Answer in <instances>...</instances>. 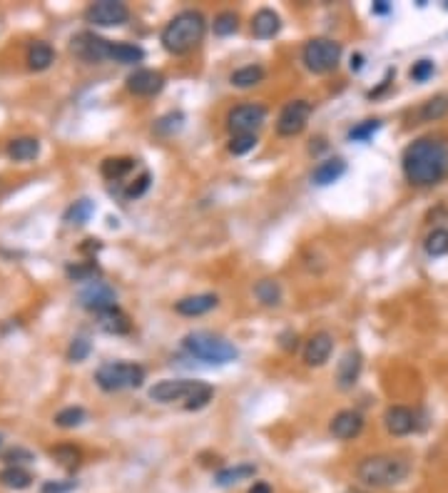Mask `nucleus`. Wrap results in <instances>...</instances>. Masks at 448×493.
<instances>
[{
    "label": "nucleus",
    "instance_id": "obj_36",
    "mask_svg": "<svg viewBox=\"0 0 448 493\" xmlns=\"http://www.w3.org/2000/svg\"><path fill=\"white\" fill-rule=\"evenodd\" d=\"M426 252H429L431 257H444L448 254V229L444 227H439V229H434V232L426 237Z\"/></svg>",
    "mask_w": 448,
    "mask_h": 493
},
{
    "label": "nucleus",
    "instance_id": "obj_45",
    "mask_svg": "<svg viewBox=\"0 0 448 493\" xmlns=\"http://www.w3.org/2000/svg\"><path fill=\"white\" fill-rule=\"evenodd\" d=\"M372 10H374L376 15H386V13H389V10H391V5H389V0H376Z\"/></svg>",
    "mask_w": 448,
    "mask_h": 493
},
{
    "label": "nucleus",
    "instance_id": "obj_38",
    "mask_svg": "<svg viewBox=\"0 0 448 493\" xmlns=\"http://www.w3.org/2000/svg\"><path fill=\"white\" fill-rule=\"evenodd\" d=\"M227 147H229L232 155H247L257 147V135H232Z\"/></svg>",
    "mask_w": 448,
    "mask_h": 493
},
{
    "label": "nucleus",
    "instance_id": "obj_46",
    "mask_svg": "<svg viewBox=\"0 0 448 493\" xmlns=\"http://www.w3.org/2000/svg\"><path fill=\"white\" fill-rule=\"evenodd\" d=\"M282 339H284V342H282V347H284V349H297V334H284V337H282Z\"/></svg>",
    "mask_w": 448,
    "mask_h": 493
},
{
    "label": "nucleus",
    "instance_id": "obj_4",
    "mask_svg": "<svg viewBox=\"0 0 448 493\" xmlns=\"http://www.w3.org/2000/svg\"><path fill=\"white\" fill-rule=\"evenodd\" d=\"M149 399L154 404H174L184 402L187 411L204 409L214 397V389L204 382H189V379H164L149 387Z\"/></svg>",
    "mask_w": 448,
    "mask_h": 493
},
{
    "label": "nucleus",
    "instance_id": "obj_40",
    "mask_svg": "<svg viewBox=\"0 0 448 493\" xmlns=\"http://www.w3.org/2000/svg\"><path fill=\"white\" fill-rule=\"evenodd\" d=\"M3 461L8 466H20V464H30L33 459V454H30L28 449H20V446H15V449H8L3 454Z\"/></svg>",
    "mask_w": 448,
    "mask_h": 493
},
{
    "label": "nucleus",
    "instance_id": "obj_18",
    "mask_svg": "<svg viewBox=\"0 0 448 493\" xmlns=\"http://www.w3.org/2000/svg\"><path fill=\"white\" fill-rule=\"evenodd\" d=\"M219 304L217 294H194V297H184L174 304V312L182 317H202L207 312H212Z\"/></svg>",
    "mask_w": 448,
    "mask_h": 493
},
{
    "label": "nucleus",
    "instance_id": "obj_15",
    "mask_svg": "<svg viewBox=\"0 0 448 493\" xmlns=\"http://www.w3.org/2000/svg\"><path fill=\"white\" fill-rule=\"evenodd\" d=\"M334 352V337L329 332H317L304 347V362L309 367H324Z\"/></svg>",
    "mask_w": 448,
    "mask_h": 493
},
{
    "label": "nucleus",
    "instance_id": "obj_42",
    "mask_svg": "<svg viewBox=\"0 0 448 493\" xmlns=\"http://www.w3.org/2000/svg\"><path fill=\"white\" fill-rule=\"evenodd\" d=\"M77 489V481L68 479V481H45L43 484V493H73Z\"/></svg>",
    "mask_w": 448,
    "mask_h": 493
},
{
    "label": "nucleus",
    "instance_id": "obj_2",
    "mask_svg": "<svg viewBox=\"0 0 448 493\" xmlns=\"http://www.w3.org/2000/svg\"><path fill=\"white\" fill-rule=\"evenodd\" d=\"M204 33H207V18L199 10H182L164 25L159 43L167 53L184 55L202 43Z\"/></svg>",
    "mask_w": 448,
    "mask_h": 493
},
{
    "label": "nucleus",
    "instance_id": "obj_30",
    "mask_svg": "<svg viewBox=\"0 0 448 493\" xmlns=\"http://www.w3.org/2000/svg\"><path fill=\"white\" fill-rule=\"evenodd\" d=\"M446 115H448V95H434L431 100H426L419 110V117L424 122H436Z\"/></svg>",
    "mask_w": 448,
    "mask_h": 493
},
{
    "label": "nucleus",
    "instance_id": "obj_6",
    "mask_svg": "<svg viewBox=\"0 0 448 493\" xmlns=\"http://www.w3.org/2000/svg\"><path fill=\"white\" fill-rule=\"evenodd\" d=\"M95 382L105 392H122V389H137L145 384V369L132 362H110L102 364L95 372Z\"/></svg>",
    "mask_w": 448,
    "mask_h": 493
},
{
    "label": "nucleus",
    "instance_id": "obj_29",
    "mask_svg": "<svg viewBox=\"0 0 448 493\" xmlns=\"http://www.w3.org/2000/svg\"><path fill=\"white\" fill-rule=\"evenodd\" d=\"M254 297L264 307H279L282 304V287L277 279H262L254 287Z\"/></svg>",
    "mask_w": 448,
    "mask_h": 493
},
{
    "label": "nucleus",
    "instance_id": "obj_17",
    "mask_svg": "<svg viewBox=\"0 0 448 493\" xmlns=\"http://www.w3.org/2000/svg\"><path fill=\"white\" fill-rule=\"evenodd\" d=\"M384 426L391 436H409L416 426V416L406 407H389L384 414Z\"/></svg>",
    "mask_w": 448,
    "mask_h": 493
},
{
    "label": "nucleus",
    "instance_id": "obj_24",
    "mask_svg": "<svg viewBox=\"0 0 448 493\" xmlns=\"http://www.w3.org/2000/svg\"><path fill=\"white\" fill-rule=\"evenodd\" d=\"M132 169H135V160H132V157H107V160H102L100 164L102 177L110 179V182L122 179L127 172H132Z\"/></svg>",
    "mask_w": 448,
    "mask_h": 493
},
{
    "label": "nucleus",
    "instance_id": "obj_1",
    "mask_svg": "<svg viewBox=\"0 0 448 493\" xmlns=\"http://www.w3.org/2000/svg\"><path fill=\"white\" fill-rule=\"evenodd\" d=\"M401 167L411 184L416 187H434L448 177V137L429 135L419 137L404 150Z\"/></svg>",
    "mask_w": 448,
    "mask_h": 493
},
{
    "label": "nucleus",
    "instance_id": "obj_33",
    "mask_svg": "<svg viewBox=\"0 0 448 493\" xmlns=\"http://www.w3.org/2000/svg\"><path fill=\"white\" fill-rule=\"evenodd\" d=\"M65 274H68L73 282H87V284H92V282H97V277H100V267H97L95 262H85V264H68V267H65Z\"/></svg>",
    "mask_w": 448,
    "mask_h": 493
},
{
    "label": "nucleus",
    "instance_id": "obj_28",
    "mask_svg": "<svg viewBox=\"0 0 448 493\" xmlns=\"http://www.w3.org/2000/svg\"><path fill=\"white\" fill-rule=\"evenodd\" d=\"M262 80H264V68H259V65H247V68H239V70H234V73L229 75L232 85L242 87V90L259 85Z\"/></svg>",
    "mask_w": 448,
    "mask_h": 493
},
{
    "label": "nucleus",
    "instance_id": "obj_16",
    "mask_svg": "<svg viewBox=\"0 0 448 493\" xmlns=\"http://www.w3.org/2000/svg\"><path fill=\"white\" fill-rule=\"evenodd\" d=\"M362 367H364V357L357 352V349H349V352L342 357V362H339V367H337L339 389H344V392L354 389V384H357L359 377H362Z\"/></svg>",
    "mask_w": 448,
    "mask_h": 493
},
{
    "label": "nucleus",
    "instance_id": "obj_21",
    "mask_svg": "<svg viewBox=\"0 0 448 493\" xmlns=\"http://www.w3.org/2000/svg\"><path fill=\"white\" fill-rule=\"evenodd\" d=\"M257 476V466L254 464H237V466H227V469H219L217 474H214V484L222 486H234L239 484V481H249Z\"/></svg>",
    "mask_w": 448,
    "mask_h": 493
},
{
    "label": "nucleus",
    "instance_id": "obj_35",
    "mask_svg": "<svg viewBox=\"0 0 448 493\" xmlns=\"http://www.w3.org/2000/svg\"><path fill=\"white\" fill-rule=\"evenodd\" d=\"M212 28H214V35H219V38L234 35L237 30H239V18H237V13H232V10H224V13H219L217 18H214Z\"/></svg>",
    "mask_w": 448,
    "mask_h": 493
},
{
    "label": "nucleus",
    "instance_id": "obj_39",
    "mask_svg": "<svg viewBox=\"0 0 448 493\" xmlns=\"http://www.w3.org/2000/svg\"><path fill=\"white\" fill-rule=\"evenodd\" d=\"M90 342H87L85 337H77L73 339V344H70V349H68V359L70 362H85L87 359V354H90Z\"/></svg>",
    "mask_w": 448,
    "mask_h": 493
},
{
    "label": "nucleus",
    "instance_id": "obj_44",
    "mask_svg": "<svg viewBox=\"0 0 448 493\" xmlns=\"http://www.w3.org/2000/svg\"><path fill=\"white\" fill-rule=\"evenodd\" d=\"M247 493H274V491H272V486L267 484V481H254V484H252V489Z\"/></svg>",
    "mask_w": 448,
    "mask_h": 493
},
{
    "label": "nucleus",
    "instance_id": "obj_20",
    "mask_svg": "<svg viewBox=\"0 0 448 493\" xmlns=\"http://www.w3.org/2000/svg\"><path fill=\"white\" fill-rule=\"evenodd\" d=\"M347 172V162L342 157H332V160H324L317 169L312 172V182L319 184V187H327V184H334L337 179L344 177Z\"/></svg>",
    "mask_w": 448,
    "mask_h": 493
},
{
    "label": "nucleus",
    "instance_id": "obj_23",
    "mask_svg": "<svg viewBox=\"0 0 448 493\" xmlns=\"http://www.w3.org/2000/svg\"><path fill=\"white\" fill-rule=\"evenodd\" d=\"M30 484H33V476L23 466H5L0 471V486H5V489L23 491V489H30Z\"/></svg>",
    "mask_w": 448,
    "mask_h": 493
},
{
    "label": "nucleus",
    "instance_id": "obj_8",
    "mask_svg": "<svg viewBox=\"0 0 448 493\" xmlns=\"http://www.w3.org/2000/svg\"><path fill=\"white\" fill-rule=\"evenodd\" d=\"M267 120V107L257 105V102H247V105H237L227 115V127L232 135H254Z\"/></svg>",
    "mask_w": 448,
    "mask_h": 493
},
{
    "label": "nucleus",
    "instance_id": "obj_27",
    "mask_svg": "<svg viewBox=\"0 0 448 493\" xmlns=\"http://www.w3.org/2000/svg\"><path fill=\"white\" fill-rule=\"evenodd\" d=\"M55 60V53L48 43H33L28 48V68L30 70H48Z\"/></svg>",
    "mask_w": 448,
    "mask_h": 493
},
{
    "label": "nucleus",
    "instance_id": "obj_25",
    "mask_svg": "<svg viewBox=\"0 0 448 493\" xmlns=\"http://www.w3.org/2000/svg\"><path fill=\"white\" fill-rule=\"evenodd\" d=\"M110 60L120 65H137L145 60V50L140 45H132V43H112L110 50Z\"/></svg>",
    "mask_w": 448,
    "mask_h": 493
},
{
    "label": "nucleus",
    "instance_id": "obj_37",
    "mask_svg": "<svg viewBox=\"0 0 448 493\" xmlns=\"http://www.w3.org/2000/svg\"><path fill=\"white\" fill-rule=\"evenodd\" d=\"M379 127H381L379 120H367V122H362V125H357V127H352V130H349V140H352V142H367V140H372V137H374V132H379Z\"/></svg>",
    "mask_w": 448,
    "mask_h": 493
},
{
    "label": "nucleus",
    "instance_id": "obj_3",
    "mask_svg": "<svg viewBox=\"0 0 448 493\" xmlns=\"http://www.w3.org/2000/svg\"><path fill=\"white\" fill-rule=\"evenodd\" d=\"M411 466L404 456L399 454H376L362 459L357 466V479L369 489H391L406 481Z\"/></svg>",
    "mask_w": 448,
    "mask_h": 493
},
{
    "label": "nucleus",
    "instance_id": "obj_26",
    "mask_svg": "<svg viewBox=\"0 0 448 493\" xmlns=\"http://www.w3.org/2000/svg\"><path fill=\"white\" fill-rule=\"evenodd\" d=\"M100 317V327L105 329L107 334H127L132 329L130 324V317L125 314L122 309H110V312H105V314H97Z\"/></svg>",
    "mask_w": 448,
    "mask_h": 493
},
{
    "label": "nucleus",
    "instance_id": "obj_49",
    "mask_svg": "<svg viewBox=\"0 0 448 493\" xmlns=\"http://www.w3.org/2000/svg\"><path fill=\"white\" fill-rule=\"evenodd\" d=\"M0 441H3V434H0Z\"/></svg>",
    "mask_w": 448,
    "mask_h": 493
},
{
    "label": "nucleus",
    "instance_id": "obj_31",
    "mask_svg": "<svg viewBox=\"0 0 448 493\" xmlns=\"http://www.w3.org/2000/svg\"><path fill=\"white\" fill-rule=\"evenodd\" d=\"M92 214H95V204H92L90 199H77L75 204H70L68 207V212L63 214V219L68 224H85Z\"/></svg>",
    "mask_w": 448,
    "mask_h": 493
},
{
    "label": "nucleus",
    "instance_id": "obj_32",
    "mask_svg": "<svg viewBox=\"0 0 448 493\" xmlns=\"http://www.w3.org/2000/svg\"><path fill=\"white\" fill-rule=\"evenodd\" d=\"M50 456H53L55 461H58L60 466H65V469H77L80 466V449H75V446H70V444H60V446H53L50 449Z\"/></svg>",
    "mask_w": 448,
    "mask_h": 493
},
{
    "label": "nucleus",
    "instance_id": "obj_48",
    "mask_svg": "<svg viewBox=\"0 0 448 493\" xmlns=\"http://www.w3.org/2000/svg\"><path fill=\"white\" fill-rule=\"evenodd\" d=\"M349 493H367V491H359V489H354V491H349Z\"/></svg>",
    "mask_w": 448,
    "mask_h": 493
},
{
    "label": "nucleus",
    "instance_id": "obj_19",
    "mask_svg": "<svg viewBox=\"0 0 448 493\" xmlns=\"http://www.w3.org/2000/svg\"><path fill=\"white\" fill-rule=\"evenodd\" d=\"M279 30H282V18L274 10L262 8V10H257L254 18H252V33H254V38L269 40V38H274Z\"/></svg>",
    "mask_w": 448,
    "mask_h": 493
},
{
    "label": "nucleus",
    "instance_id": "obj_12",
    "mask_svg": "<svg viewBox=\"0 0 448 493\" xmlns=\"http://www.w3.org/2000/svg\"><path fill=\"white\" fill-rule=\"evenodd\" d=\"M80 304L87 312H95V314H105V312L115 309L117 307V292L112 289L105 282H92L85 289L80 292Z\"/></svg>",
    "mask_w": 448,
    "mask_h": 493
},
{
    "label": "nucleus",
    "instance_id": "obj_5",
    "mask_svg": "<svg viewBox=\"0 0 448 493\" xmlns=\"http://www.w3.org/2000/svg\"><path fill=\"white\" fill-rule=\"evenodd\" d=\"M182 349L189 354L192 359L202 364H209V367H224V364L234 362L239 357V349L229 342V339L219 337L214 332H189L187 337L182 339Z\"/></svg>",
    "mask_w": 448,
    "mask_h": 493
},
{
    "label": "nucleus",
    "instance_id": "obj_43",
    "mask_svg": "<svg viewBox=\"0 0 448 493\" xmlns=\"http://www.w3.org/2000/svg\"><path fill=\"white\" fill-rule=\"evenodd\" d=\"M149 182H152V177H149V172H142L140 177L135 179V182L130 184V187L125 189V197H142V194L147 192V187H149Z\"/></svg>",
    "mask_w": 448,
    "mask_h": 493
},
{
    "label": "nucleus",
    "instance_id": "obj_9",
    "mask_svg": "<svg viewBox=\"0 0 448 493\" xmlns=\"http://www.w3.org/2000/svg\"><path fill=\"white\" fill-rule=\"evenodd\" d=\"M85 20L97 28H117L130 20V8L120 0H97L85 10Z\"/></svg>",
    "mask_w": 448,
    "mask_h": 493
},
{
    "label": "nucleus",
    "instance_id": "obj_11",
    "mask_svg": "<svg viewBox=\"0 0 448 493\" xmlns=\"http://www.w3.org/2000/svg\"><path fill=\"white\" fill-rule=\"evenodd\" d=\"M309 117H312V105L307 100H294L289 105H284V110L279 112L277 120V132L282 137H294L299 132H304Z\"/></svg>",
    "mask_w": 448,
    "mask_h": 493
},
{
    "label": "nucleus",
    "instance_id": "obj_7",
    "mask_svg": "<svg viewBox=\"0 0 448 493\" xmlns=\"http://www.w3.org/2000/svg\"><path fill=\"white\" fill-rule=\"evenodd\" d=\"M302 60L307 70L317 75L332 73L337 70L339 60H342V43L332 38H312L302 50Z\"/></svg>",
    "mask_w": 448,
    "mask_h": 493
},
{
    "label": "nucleus",
    "instance_id": "obj_22",
    "mask_svg": "<svg viewBox=\"0 0 448 493\" xmlns=\"http://www.w3.org/2000/svg\"><path fill=\"white\" fill-rule=\"evenodd\" d=\"M40 155V140L35 137H15L8 142V157L15 162H30Z\"/></svg>",
    "mask_w": 448,
    "mask_h": 493
},
{
    "label": "nucleus",
    "instance_id": "obj_13",
    "mask_svg": "<svg viewBox=\"0 0 448 493\" xmlns=\"http://www.w3.org/2000/svg\"><path fill=\"white\" fill-rule=\"evenodd\" d=\"M162 87H164V75L157 73V70L140 68L132 75H127V90H130L132 95L152 97V95H157V92H162Z\"/></svg>",
    "mask_w": 448,
    "mask_h": 493
},
{
    "label": "nucleus",
    "instance_id": "obj_47",
    "mask_svg": "<svg viewBox=\"0 0 448 493\" xmlns=\"http://www.w3.org/2000/svg\"><path fill=\"white\" fill-rule=\"evenodd\" d=\"M364 68V55H352V70H362Z\"/></svg>",
    "mask_w": 448,
    "mask_h": 493
},
{
    "label": "nucleus",
    "instance_id": "obj_14",
    "mask_svg": "<svg viewBox=\"0 0 448 493\" xmlns=\"http://www.w3.org/2000/svg\"><path fill=\"white\" fill-rule=\"evenodd\" d=\"M329 431H332L334 439L352 441L364 431V416L359 414V411H352V409L339 411V414L332 419V424H329Z\"/></svg>",
    "mask_w": 448,
    "mask_h": 493
},
{
    "label": "nucleus",
    "instance_id": "obj_41",
    "mask_svg": "<svg viewBox=\"0 0 448 493\" xmlns=\"http://www.w3.org/2000/svg\"><path fill=\"white\" fill-rule=\"evenodd\" d=\"M434 63L431 60H419V63H414V68H411V80L416 82H426L434 75Z\"/></svg>",
    "mask_w": 448,
    "mask_h": 493
},
{
    "label": "nucleus",
    "instance_id": "obj_34",
    "mask_svg": "<svg viewBox=\"0 0 448 493\" xmlns=\"http://www.w3.org/2000/svg\"><path fill=\"white\" fill-rule=\"evenodd\" d=\"M85 419H87V414L82 407H68L55 414V424H58L60 429H75V426L85 424Z\"/></svg>",
    "mask_w": 448,
    "mask_h": 493
},
{
    "label": "nucleus",
    "instance_id": "obj_10",
    "mask_svg": "<svg viewBox=\"0 0 448 493\" xmlns=\"http://www.w3.org/2000/svg\"><path fill=\"white\" fill-rule=\"evenodd\" d=\"M110 50L112 43L105 38H100L97 33L90 30H82L73 38V53L85 63H102V60H110Z\"/></svg>",
    "mask_w": 448,
    "mask_h": 493
}]
</instances>
